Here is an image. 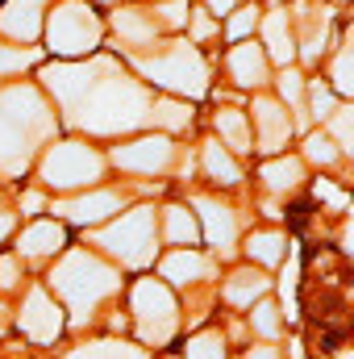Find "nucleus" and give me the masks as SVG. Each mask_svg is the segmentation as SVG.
I'll use <instances>...</instances> for the list:
<instances>
[{"instance_id": "obj_1", "label": "nucleus", "mask_w": 354, "mask_h": 359, "mask_svg": "<svg viewBox=\"0 0 354 359\" xmlns=\"http://www.w3.org/2000/svg\"><path fill=\"white\" fill-rule=\"evenodd\" d=\"M50 92L71 109V121L92 134H117L134 130L150 117L146 92L125 80L108 63H76V67H50L46 72Z\"/></svg>"}, {"instance_id": "obj_2", "label": "nucleus", "mask_w": 354, "mask_h": 359, "mask_svg": "<svg viewBox=\"0 0 354 359\" xmlns=\"http://www.w3.org/2000/svg\"><path fill=\"white\" fill-rule=\"evenodd\" d=\"M46 130H50V117H46V104L38 100V92L8 88L0 96V163H8V172L25 168L34 138Z\"/></svg>"}, {"instance_id": "obj_3", "label": "nucleus", "mask_w": 354, "mask_h": 359, "mask_svg": "<svg viewBox=\"0 0 354 359\" xmlns=\"http://www.w3.org/2000/svg\"><path fill=\"white\" fill-rule=\"evenodd\" d=\"M55 288L71 301V309H76V318H84L88 309H96V301L104 297V292H113L117 288V276L113 268H104L100 259H92L84 251H76V255H67L59 268H55Z\"/></svg>"}, {"instance_id": "obj_4", "label": "nucleus", "mask_w": 354, "mask_h": 359, "mask_svg": "<svg viewBox=\"0 0 354 359\" xmlns=\"http://www.w3.org/2000/svg\"><path fill=\"white\" fill-rule=\"evenodd\" d=\"M142 72L155 84H163V88H171V92H183V96H200V92L208 88L204 59L196 55V46H183V42L150 55V59H142Z\"/></svg>"}, {"instance_id": "obj_5", "label": "nucleus", "mask_w": 354, "mask_h": 359, "mask_svg": "<svg viewBox=\"0 0 354 359\" xmlns=\"http://www.w3.org/2000/svg\"><path fill=\"white\" fill-rule=\"evenodd\" d=\"M46 38H50V50L55 55H67V59L92 55L100 46V21H96V13H92L88 4H76L71 0V4H59L50 13Z\"/></svg>"}, {"instance_id": "obj_6", "label": "nucleus", "mask_w": 354, "mask_h": 359, "mask_svg": "<svg viewBox=\"0 0 354 359\" xmlns=\"http://www.w3.org/2000/svg\"><path fill=\"white\" fill-rule=\"evenodd\" d=\"M100 155L84 142H55L42 159V180L50 188H84L100 180Z\"/></svg>"}, {"instance_id": "obj_7", "label": "nucleus", "mask_w": 354, "mask_h": 359, "mask_svg": "<svg viewBox=\"0 0 354 359\" xmlns=\"http://www.w3.org/2000/svg\"><path fill=\"white\" fill-rule=\"evenodd\" d=\"M100 247H108L121 264H146L155 255V213L150 209L121 213V222L100 234Z\"/></svg>"}, {"instance_id": "obj_8", "label": "nucleus", "mask_w": 354, "mask_h": 359, "mask_svg": "<svg viewBox=\"0 0 354 359\" xmlns=\"http://www.w3.org/2000/svg\"><path fill=\"white\" fill-rule=\"evenodd\" d=\"M134 313H138V326H142L146 343H167L171 339V330H176V301H171V292L159 280H138Z\"/></svg>"}, {"instance_id": "obj_9", "label": "nucleus", "mask_w": 354, "mask_h": 359, "mask_svg": "<svg viewBox=\"0 0 354 359\" xmlns=\"http://www.w3.org/2000/svg\"><path fill=\"white\" fill-rule=\"evenodd\" d=\"M21 330L34 339V343H55V334L63 330V313L59 305L46 297V288H34L21 305Z\"/></svg>"}, {"instance_id": "obj_10", "label": "nucleus", "mask_w": 354, "mask_h": 359, "mask_svg": "<svg viewBox=\"0 0 354 359\" xmlns=\"http://www.w3.org/2000/svg\"><path fill=\"white\" fill-rule=\"evenodd\" d=\"M113 159H117V168H125V172H150V176H155V172L167 168L171 142H167V138H138V142H129V147H117Z\"/></svg>"}, {"instance_id": "obj_11", "label": "nucleus", "mask_w": 354, "mask_h": 359, "mask_svg": "<svg viewBox=\"0 0 354 359\" xmlns=\"http://www.w3.org/2000/svg\"><path fill=\"white\" fill-rule=\"evenodd\" d=\"M42 8H46V0H8L0 13V29L17 42H29V38H38V25H42L38 13Z\"/></svg>"}, {"instance_id": "obj_12", "label": "nucleus", "mask_w": 354, "mask_h": 359, "mask_svg": "<svg viewBox=\"0 0 354 359\" xmlns=\"http://www.w3.org/2000/svg\"><path fill=\"white\" fill-rule=\"evenodd\" d=\"M59 213H67L76 226H96V222H104L108 213H121V196H117V192L96 188V192H88V196H80V201L63 205Z\"/></svg>"}, {"instance_id": "obj_13", "label": "nucleus", "mask_w": 354, "mask_h": 359, "mask_svg": "<svg viewBox=\"0 0 354 359\" xmlns=\"http://www.w3.org/2000/svg\"><path fill=\"white\" fill-rule=\"evenodd\" d=\"M255 121H259V147L263 151H279L292 134V121L275 100H255Z\"/></svg>"}, {"instance_id": "obj_14", "label": "nucleus", "mask_w": 354, "mask_h": 359, "mask_svg": "<svg viewBox=\"0 0 354 359\" xmlns=\"http://www.w3.org/2000/svg\"><path fill=\"white\" fill-rule=\"evenodd\" d=\"M229 72H234V80H238L242 88H259L263 76H267V55L255 42H242V46H234V55H229Z\"/></svg>"}, {"instance_id": "obj_15", "label": "nucleus", "mask_w": 354, "mask_h": 359, "mask_svg": "<svg viewBox=\"0 0 354 359\" xmlns=\"http://www.w3.org/2000/svg\"><path fill=\"white\" fill-rule=\"evenodd\" d=\"M63 243H67V234H63L59 222H34V226L21 234L17 251H21V255H55V251H63Z\"/></svg>"}, {"instance_id": "obj_16", "label": "nucleus", "mask_w": 354, "mask_h": 359, "mask_svg": "<svg viewBox=\"0 0 354 359\" xmlns=\"http://www.w3.org/2000/svg\"><path fill=\"white\" fill-rule=\"evenodd\" d=\"M113 25H117V34H121L125 46H146V42H155V34H159V21L146 17L142 8H121V13L113 17Z\"/></svg>"}, {"instance_id": "obj_17", "label": "nucleus", "mask_w": 354, "mask_h": 359, "mask_svg": "<svg viewBox=\"0 0 354 359\" xmlns=\"http://www.w3.org/2000/svg\"><path fill=\"white\" fill-rule=\"evenodd\" d=\"M200 213H204V234H208V243L221 247V251H229L234 238H238V222H234V213L221 209V205H213V201H200Z\"/></svg>"}, {"instance_id": "obj_18", "label": "nucleus", "mask_w": 354, "mask_h": 359, "mask_svg": "<svg viewBox=\"0 0 354 359\" xmlns=\"http://www.w3.org/2000/svg\"><path fill=\"white\" fill-rule=\"evenodd\" d=\"M263 38H267V50L275 63H292L296 55V42H292V29H288V13H271L263 21Z\"/></svg>"}, {"instance_id": "obj_19", "label": "nucleus", "mask_w": 354, "mask_h": 359, "mask_svg": "<svg viewBox=\"0 0 354 359\" xmlns=\"http://www.w3.org/2000/svg\"><path fill=\"white\" fill-rule=\"evenodd\" d=\"M204 271H208V264H204L196 251H176V255L163 259V276L176 280V284H192V280H200Z\"/></svg>"}, {"instance_id": "obj_20", "label": "nucleus", "mask_w": 354, "mask_h": 359, "mask_svg": "<svg viewBox=\"0 0 354 359\" xmlns=\"http://www.w3.org/2000/svg\"><path fill=\"white\" fill-rule=\"evenodd\" d=\"M67 359H146L138 347H129V343H121V339H104V343H84V347H76Z\"/></svg>"}, {"instance_id": "obj_21", "label": "nucleus", "mask_w": 354, "mask_h": 359, "mask_svg": "<svg viewBox=\"0 0 354 359\" xmlns=\"http://www.w3.org/2000/svg\"><path fill=\"white\" fill-rule=\"evenodd\" d=\"M263 292H267V280L259 271H238V276L225 284V297H229L234 305H255Z\"/></svg>"}, {"instance_id": "obj_22", "label": "nucleus", "mask_w": 354, "mask_h": 359, "mask_svg": "<svg viewBox=\"0 0 354 359\" xmlns=\"http://www.w3.org/2000/svg\"><path fill=\"white\" fill-rule=\"evenodd\" d=\"M204 172L217 180V184H238V180H242L238 163H234V159H229L217 142H213V147H204Z\"/></svg>"}, {"instance_id": "obj_23", "label": "nucleus", "mask_w": 354, "mask_h": 359, "mask_svg": "<svg viewBox=\"0 0 354 359\" xmlns=\"http://www.w3.org/2000/svg\"><path fill=\"white\" fill-rule=\"evenodd\" d=\"M263 180L271 184V192H292L300 184V159H279V163H267Z\"/></svg>"}, {"instance_id": "obj_24", "label": "nucleus", "mask_w": 354, "mask_h": 359, "mask_svg": "<svg viewBox=\"0 0 354 359\" xmlns=\"http://www.w3.org/2000/svg\"><path fill=\"white\" fill-rule=\"evenodd\" d=\"M283 234H271V230H263V234H250V243H246V251H250V259H259V264H279L283 259Z\"/></svg>"}, {"instance_id": "obj_25", "label": "nucleus", "mask_w": 354, "mask_h": 359, "mask_svg": "<svg viewBox=\"0 0 354 359\" xmlns=\"http://www.w3.org/2000/svg\"><path fill=\"white\" fill-rule=\"evenodd\" d=\"M196 234H200V230H196V217H192L187 209H167V238H171L176 247L187 251V247L196 243Z\"/></svg>"}, {"instance_id": "obj_26", "label": "nucleus", "mask_w": 354, "mask_h": 359, "mask_svg": "<svg viewBox=\"0 0 354 359\" xmlns=\"http://www.w3.org/2000/svg\"><path fill=\"white\" fill-rule=\"evenodd\" d=\"M217 130L229 138V147H234V151H250V134H246V121H242V113H234V109H221V113H217Z\"/></svg>"}, {"instance_id": "obj_27", "label": "nucleus", "mask_w": 354, "mask_h": 359, "mask_svg": "<svg viewBox=\"0 0 354 359\" xmlns=\"http://www.w3.org/2000/svg\"><path fill=\"white\" fill-rule=\"evenodd\" d=\"M150 117H155V121H163V126H171V130H183V126L192 121V109H187V104H179V100H159V104L150 109Z\"/></svg>"}, {"instance_id": "obj_28", "label": "nucleus", "mask_w": 354, "mask_h": 359, "mask_svg": "<svg viewBox=\"0 0 354 359\" xmlns=\"http://www.w3.org/2000/svg\"><path fill=\"white\" fill-rule=\"evenodd\" d=\"M187 359H225L221 334H196V339L187 343Z\"/></svg>"}, {"instance_id": "obj_29", "label": "nucleus", "mask_w": 354, "mask_h": 359, "mask_svg": "<svg viewBox=\"0 0 354 359\" xmlns=\"http://www.w3.org/2000/svg\"><path fill=\"white\" fill-rule=\"evenodd\" d=\"M334 134H338V151L342 155H351L354 151V113L342 104V109H334Z\"/></svg>"}, {"instance_id": "obj_30", "label": "nucleus", "mask_w": 354, "mask_h": 359, "mask_svg": "<svg viewBox=\"0 0 354 359\" xmlns=\"http://www.w3.org/2000/svg\"><path fill=\"white\" fill-rule=\"evenodd\" d=\"M255 25H259V8H255V4H250V8H238V13H234V21H229V38H238V42H242Z\"/></svg>"}, {"instance_id": "obj_31", "label": "nucleus", "mask_w": 354, "mask_h": 359, "mask_svg": "<svg viewBox=\"0 0 354 359\" xmlns=\"http://www.w3.org/2000/svg\"><path fill=\"white\" fill-rule=\"evenodd\" d=\"M29 63H34V50H8V46H0V76H13V72H21Z\"/></svg>"}, {"instance_id": "obj_32", "label": "nucleus", "mask_w": 354, "mask_h": 359, "mask_svg": "<svg viewBox=\"0 0 354 359\" xmlns=\"http://www.w3.org/2000/svg\"><path fill=\"white\" fill-rule=\"evenodd\" d=\"M279 309L275 305H255V330L263 334V339H275L279 334V318H275Z\"/></svg>"}, {"instance_id": "obj_33", "label": "nucleus", "mask_w": 354, "mask_h": 359, "mask_svg": "<svg viewBox=\"0 0 354 359\" xmlns=\"http://www.w3.org/2000/svg\"><path fill=\"white\" fill-rule=\"evenodd\" d=\"M334 88L342 92V96H351L354 80H351V50L342 46V55H338V63H334Z\"/></svg>"}, {"instance_id": "obj_34", "label": "nucleus", "mask_w": 354, "mask_h": 359, "mask_svg": "<svg viewBox=\"0 0 354 359\" xmlns=\"http://www.w3.org/2000/svg\"><path fill=\"white\" fill-rule=\"evenodd\" d=\"M309 159H317V163H334V159H338V147H334L325 134H313V138H309Z\"/></svg>"}, {"instance_id": "obj_35", "label": "nucleus", "mask_w": 354, "mask_h": 359, "mask_svg": "<svg viewBox=\"0 0 354 359\" xmlns=\"http://www.w3.org/2000/svg\"><path fill=\"white\" fill-rule=\"evenodd\" d=\"M313 113H317L321 121H330V117H334V92L321 88V84L313 88Z\"/></svg>"}, {"instance_id": "obj_36", "label": "nucleus", "mask_w": 354, "mask_h": 359, "mask_svg": "<svg viewBox=\"0 0 354 359\" xmlns=\"http://www.w3.org/2000/svg\"><path fill=\"white\" fill-rule=\"evenodd\" d=\"M279 92H283V100L300 104V76H296V72H283V76H279Z\"/></svg>"}, {"instance_id": "obj_37", "label": "nucleus", "mask_w": 354, "mask_h": 359, "mask_svg": "<svg viewBox=\"0 0 354 359\" xmlns=\"http://www.w3.org/2000/svg\"><path fill=\"white\" fill-rule=\"evenodd\" d=\"M317 196H321L325 205H334V209H346V192L334 188V184H317Z\"/></svg>"}, {"instance_id": "obj_38", "label": "nucleus", "mask_w": 354, "mask_h": 359, "mask_svg": "<svg viewBox=\"0 0 354 359\" xmlns=\"http://www.w3.org/2000/svg\"><path fill=\"white\" fill-rule=\"evenodd\" d=\"M17 284V259H0V288Z\"/></svg>"}, {"instance_id": "obj_39", "label": "nucleus", "mask_w": 354, "mask_h": 359, "mask_svg": "<svg viewBox=\"0 0 354 359\" xmlns=\"http://www.w3.org/2000/svg\"><path fill=\"white\" fill-rule=\"evenodd\" d=\"M21 205H25L29 213H38V209H42V196H38V192H25V196H21Z\"/></svg>"}, {"instance_id": "obj_40", "label": "nucleus", "mask_w": 354, "mask_h": 359, "mask_svg": "<svg viewBox=\"0 0 354 359\" xmlns=\"http://www.w3.org/2000/svg\"><path fill=\"white\" fill-rule=\"evenodd\" d=\"M246 359H279V355H275V347H250Z\"/></svg>"}, {"instance_id": "obj_41", "label": "nucleus", "mask_w": 354, "mask_h": 359, "mask_svg": "<svg viewBox=\"0 0 354 359\" xmlns=\"http://www.w3.org/2000/svg\"><path fill=\"white\" fill-rule=\"evenodd\" d=\"M213 34V21L208 17H196V38H208Z\"/></svg>"}, {"instance_id": "obj_42", "label": "nucleus", "mask_w": 354, "mask_h": 359, "mask_svg": "<svg viewBox=\"0 0 354 359\" xmlns=\"http://www.w3.org/2000/svg\"><path fill=\"white\" fill-rule=\"evenodd\" d=\"M208 4H213V13H229L234 8V0H208Z\"/></svg>"}, {"instance_id": "obj_43", "label": "nucleus", "mask_w": 354, "mask_h": 359, "mask_svg": "<svg viewBox=\"0 0 354 359\" xmlns=\"http://www.w3.org/2000/svg\"><path fill=\"white\" fill-rule=\"evenodd\" d=\"M8 226H13V217H8V213H0V238L8 234Z\"/></svg>"}, {"instance_id": "obj_44", "label": "nucleus", "mask_w": 354, "mask_h": 359, "mask_svg": "<svg viewBox=\"0 0 354 359\" xmlns=\"http://www.w3.org/2000/svg\"><path fill=\"white\" fill-rule=\"evenodd\" d=\"M338 359H351V351H338Z\"/></svg>"}]
</instances>
